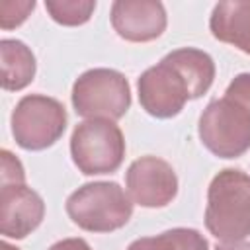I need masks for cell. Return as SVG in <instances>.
Here are the masks:
<instances>
[{
    "instance_id": "cell-6",
    "label": "cell",
    "mask_w": 250,
    "mask_h": 250,
    "mask_svg": "<svg viewBox=\"0 0 250 250\" xmlns=\"http://www.w3.org/2000/svg\"><path fill=\"white\" fill-rule=\"evenodd\" d=\"M10 123L18 146L23 150H43L62 137L66 109L55 98L29 94L16 104Z\"/></svg>"
},
{
    "instance_id": "cell-16",
    "label": "cell",
    "mask_w": 250,
    "mask_h": 250,
    "mask_svg": "<svg viewBox=\"0 0 250 250\" xmlns=\"http://www.w3.org/2000/svg\"><path fill=\"white\" fill-rule=\"evenodd\" d=\"M33 0H2L0 2V25L2 29H14L21 25L33 12Z\"/></svg>"
},
{
    "instance_id": "cell-7",
    "label": "cell",
    "mask_w": 250,
    "mask_h": 250,
    "mask_svg": "<svg viewBox=\"0 0 250 250\" xmlns=\"http://www.w3.org/2000/svg\"><path fill=\"white\" fill-rule=\"evenodd\" d=\"M137 88L143 109L156 119H170L178 115L186 102L191 100L186 78L166 59L146 68L139 76Z\"/></svg>"
},
{
    "instance_id": "cell-12",
    "label": "cell",
    "mask_w": 250,
    "mask_h": 250,
    "mask_svg": "<svg viewBox=\"0 0 250 250\" xmlns=\"http://www.w3.org/2000/svg\"><path fill=\"white\" fill-rule=\"evenodd\" d=\"M188 82L191 100L207 94L215 80V62L209 53L195 47H182L164 57Z\"/></svg>"
},
{
    "instance_id": "cell-10",
    "label": "cell",
    "mask_w": 250,
    "mask_h": 250,
    "mask_svg": "<svg viewBox=\"0 0 250 250\" xmlns=\"http://www.w3.org/2000/svg\"><path fill=\"white\" fill-rule=\"evenodd\" d=\"M45 217L41 195L25 184H10L0 189V232L6 238H25Z\"/></svg>"
},
{
    "instance_id": "cell-15",
    "label": "cell",
    "mask_w": 250,
    "mask_h": 250,
    "mask_svg": "<svg viewBox=\"0 0 250 250\" xmlns=\"http://www.w3.org/2000/svg\"><path fill=\"white\" fill-rule=\"evenodd\" d=\"M45 10L61 25H82L92 18L96 10V2L94 0H47Z\"/></svg>"
},
{
    "instance_id": "cell-17",
    "label": "cell",
    "mask_w": 250,
    "mask_h": 250,
    "mask_svg": "<svg viewBox=\"0 0 250 250\" xmlns=\"http://www.w3.org/2000/svg\"><path fill=\"white\" fill-rule=\"evenodd\" d=\"M225 98L236 102L250 113V72L236 74L225 90Z\"/></svg>"
},
{
    "instance_id": "cell-19",
    "label": "cell",
    "mask_w": 250,
    "mask_h": 250,
    "mask_svg": "<svg viewBox=\"0 0 250 250\" xmlns=\"http://www.w3.org/2000/svg\"><path fill=\"white\" fill-rule=\"evenodd\" d=\"M49 250H92V246L84 238H62L49 246Z\"/></svg>"
},
{
    "instance_id": "cell-14",
    "label": "cell",
    "mask_w": 250,
    "mask_h": 250,
    "mask_svg": "<svg viewBox=\"0 0 250 250\" xmlns=\"http://www.w3.org/2000/svg\"><path fill=\"white\" fill-rule=\"evenodd\" d=\"M127 250H209V244L199 230L176 227L156 236L137 238Z\"/></svg>"
},
{
    "instance_id": "cell-9",
    "label": "cell",
    "mask_w": 250,
    "mask_h": 250,
    "mask_svg": "<svg viewBox=\"0 0 250 250\" xmlns=\"http://www.w3.org/2000/svg\"><path fill=\"white\" fill-rule=\"evenodd\" d=\"M111 25L115 33L131 43H146L166 29V10L156 0H117L111 4Z\"/></svg>"
},
{
    "instance_id": "cell-5",
    "label": "cell",
    "mask_w": 250,
    "mask_h": 250,
    "mask_svg": "<svg viewBox=\"0 0 250 250\" xmlns=\"http://www.w3.org/2000/svg\"><path fill=\"white\" fill-rule=\"evenodd\" d=\"M201 143L219 158H238L250 148V113L229 98L213 100L199 115Z\"/></svg>"
},
{
    "instance_id": "cell-1",
    "label": "cell",
    "mask_w": 250,
    "mask_h": 250,
    "mask_svg": "<svg viewBox=\"0 0 250 250\" xmlns=\"http://www.w3.org/2000/svg\"><path fill=\"white\" fill-rule=\"evenodd\" d=\"M205 227L221 242L250 234V176L240 168L221 170L209 184Z\"/></svg>"
},
{
    "instance_id": "cell-4",
    "label": "cell",
    "mask_w": 250,
    "mask_h": 250,
    "mask_svg": "<svg viewBox=\"0 0 250 250\" xmlns=\"http://www.w3.org/2000/svg\"><path fill=\"white\" fill-rule=\"evenodd\" d=\"M74 111L86 119H121L131 107V88L119 70L90 68L72 86Z\"/></svg>"
},
{
    "instance_id": "cell-11",
    "label": "cell",
    "mask_w": 250,
    "mask_h": 250,
    "mask_svg": "<svg viewBox=\"0 0 250 250\" xmlns=\"http://www.w3.org/2000/svg\"><path fill=\"white\" fill-rule=\"evenodd\" d=\"M215 39L250 55V0L219 2L209 18Z\"/></svg>"
},
{
    "instance_id": "cell-13",
    "label": "cell",
    "mask_w": 250,
    "mask_h": 250,
    "mask_svg": "<svg viewBox=\"0 0 250 250\" xmlns=\"http://www.w3.org/2000/svg\"><path fill=\"white\" fill-rule=\"evenodd\" d=\"M0 57H2V88L4 90L18 92L33 82L37 62H35V55L23 41L2 39Z\"/></svg>"
},
{
    "instance_id": "cell-8",
    "label": "cell",
    "mask_w": 250,
    "mask_h": 250,
    "mask_svg": "<svg viewBox=\"0 0 250 250\" xmlns=\"http://www.w3.org/2000/svg\"><path fill=\"white\" fill-rule=\"evenodd\" d=\"M127 193L133 203L148 209L166 207L178 193L174 168L158 156H141L131 162L125 174Z\"/></svg>"
},
{
    "instance_id": "cell-21",
    "label": "cell",
    "mask_w": 250,
    "mask_h": 250,
    "mask_svg": "<svg viewBox=\"0 0 250 250\" xmlns=\"http://www.w3.org/2000/svg\"><path fill=\"white\" fill-rule=\"evenodd\" d=\"M0 248H2V250H20V248H16V246H12V244H8V242H2Z\"/></svg>"
},
{
    "instance_id": "cell-3",
    "label": "cell",
    "mask_w": 250,
    "mask_h": 250,
    "mask_svg": "<svg viewBox=\"0 0 250 250\" xmlns=\"http://www.w3.org/2000/svg\"><path fill=\"white\" fill-rule=\"evenodd\" d=\"M70 156L86 176L113 174L125 158L123 133L109 119H86L70 135Z\"/></svg>"
},
{
    "instance_id": "cell-20",
    "label": "cell",
    "mask_w": 250,
    "mask_h": 250,
    "mask_svg": "<svg viewBox=\"0 0 250 250\" xmlns=\"http://www.w3.org/2000/svg\"><path fill=\"white\" fill-rule=\"evenodd\" d=\"M215 250H250V240H238V242H223L217 244Z\"/></svg>"
},
{
    "instance_id": "cell-18",
    "label": "cell",
    "mask_w": 250,
    "mask_h": 250,
    "mask_svg": "<svg viewBox=\"0 0 250 250\" xmlns=\"http://www.w3.org/2000/svg\"><path fill=\"white\" fill-rule=\"evenodd\" d=\"M2 186H10V184H25V172L21 162L18 160V156H14L10 150H2Z\"/></svg>"
},
{
    "instance_id": "cell-2",
    "label": "cell",
    "mask_w": 250,
    "mask_h": 250,
    "mask_svg": "<svg viewBox=\"0 0 250 250\" xmlns=\"http://www.w3.org/2000/svg\"><path fill=\"white\" fill-rule=\"evenodd\" d=\"M66 215L88 232H113L133 215V199L115 182H90L66 199Z\"/></svg>"
}]
</instances>
